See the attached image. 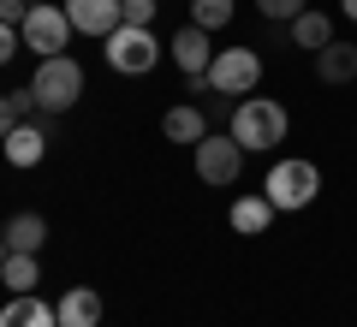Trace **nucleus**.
Masks as SVG:
<instances>
[{"label": "nucleus", "instance_id": "1a4fd4ad", "mask_svg": "<svg viewBox=\"0 0 357 327\" xmlns=\"http://www.w3.org/2000/svg\"><path fill=\"white\" fill-rule=\"evenodd\" d=\"M0 155H6V167H18V173L42 167V155H48V126H36V119L13 126L6 137H0Z\"/></svg>", "mask_w": 357, "mask_h": 327}, {"label": "nucleus", "instance_id": "39448f33", "mask_svg": "<svg viewBox=\"0 0 357 327\" xmlns=\"http://www.w3.org/2000/svg\"><path fill=\"white\" fill-rule=\"evenodd\" d=\"M107 66H114L119 77H143V72H155V60H161V36L155 30H143V24H119L114 36H107Z\"/></svg>", "mask_w": 357, "mask_h": 327}, {"label": "nucleus", "instance_id": "5701e85b", "mask_svg": "<svg viewBox=\"0 0 357 327\" xmlns=\"http://www.w3.org/2000/svg\"><path fill=\"white\" fill-rule=\"evenodd\" d=\"M24 48V36H18V24H6L0 18V66H13V54Z\"/></svg>", "mask_w": 357, "mask_h": 327}, {"label": "nucleus", "instance_id": "f03ea898", "mask_svg": "<svg viewBox=\"0 0 357 327\" xmlns=\"http://www.w3.org/2000/svg\"><path fill=\"white\" fill-rule=\"evenodd\" d=\"M262 197L274 202L280 214L310 208V202L321 197V167L304 161V155H292V161H274V167H268V178H262Z\"/></svg>", "mask_w": 357, "mask_h": 327}, {"label": "nucleus", "instance_id": "aec40b11", "mask_svg": "<svg viewBox=\"0 0 357 327\" xmlns=\"http://www.w3.org/2000/svg\"><path fill=\"white\" fill-rule=\"evenodd\" d=\"M30 107H36V96H30V89H0V137H6L13 126H24Z\"/></svg>", "mask_w": 357, "mask_h": 327}, {"label": "nucleus", "instance_id": "412c9836", "mask_svg": "<svg viewBox=\"0 0 357 327\" xmlns=\"http://www.w3.org/2000/svg\"><path fill=\"white\" fill-rule=\"evenodd\" d=\"M256 13H262L268 24H292V18L304 13V0H256Z\"/></svg>", "mask_w": 357, "mask_h": 327}, {"label": "nucleus", "instance_id": "ddd939ff", "mask_svg": "<svg viewBox=\"0 0 357 327\" xmlns=\"http://www.w3.org/2000/svg\"><path fill=\"white\" fill-rule=\"evenodd\" d=\"M0 327H60V315H54L48 298L18 291V298H6V310H0Z\"/></svg>", "mask_w": 357, "mask_h": 327}, {"label": "nucleus", "instance_id": "2eb2a0df", "mask_svg": "<svg viewBox=\"0 0 357 327\" xmlns=\"http://www.w3.org/2000/svg\"><path fill=\"white\" fill-rule=\"evenodd\" d=\"M0 238H6V250H24V256H36L42 244H48V220H42L36 208H18L6 227H0Z\"/></svg>", "mask_w": 357, "mask_h": 327}, {"label": "nucleus", "instance_id": "f3484780", "mask_svg": "<svg viewBox=\"0 0 357 327\" xmlns=\"http://www.w3.org/2000/svg\"><path fill=\"white\" fill-rule=\"evenodd\" d=\"M274 214H280V208H274L268 197H238V202L227 208V220H232V232L256 238V232H268V220H274Z\"/></svg>", "mask_w": 357, "mask_h": 327}, {"label": "nucleus", "instance_id": "7ed1b4c3", "mask_svg": "<svg viewBox=\"0 0 357 327\" xmlns=\"http://www.w3.org/2000/svg\"><path fill=\"white\" fill-rule=\"evenodd\" d=\"M30 96H36L42 114H66V107H77V96H84V66H77L72 54H48V60H36V72H30Z\"/></svg>", "mask_w": 357, "mask_h": 327}, {"label": "nucleus", "instance_id": "9d476101", "mask_svg": "<svg viewBox=\"0 0 357 327\" xmlns=\"http://www.w3.org/2000/svg\"><path fill=\"white\" fill-rule=\"evenodd\" d=\"M167 54H173V66L185 77H208V60H215V42H208L203 24H185L173 42H167Z\"/></svg>", "mask_w": 357, "mask_h": 327}, {"label": "nucleus", "instance_id": "b1692460", "mask_svg": "<svg viewBox=\"0 0 357 327\" xmlns=\"http://www.w3.org/2000/svg\"><path fill=\"white\" fill-rule=\"evenodd\" d=\"M340 13H345V18H351V24H357V0H340Z\"/></svg>", "mask_w": 357, "mask_h": 327}, {"label": "nucleus", "instance_id": "bb28decb", "mask_svg": "<svg viewBox=\"0 0 357 327\" xmlns=\"http://www.w3.org/2000/svg\"><path fill=\"white\" fill-rule=\"evenodd\" d=\"M30 6H36V0H30Z\"/></svg>", "mask_w": 357, "mask_h": 327}, {"label": "nucleus", "instance_id": "6e6552de", "mask_svg": "<svg viewBox=\"0 0 357 327\" xmlns=\"http://www.w3.org/2000/svg\"><path fill=\"white\" fill-rule=\"evenodd\" d=\"M60 6H66L77 36H96V42H107L126 24V0H60Z\"/></svg>", "mask_w": 357, "mask_h": 327}, {"label": "nucleus", "instance_id": "f8f14e48", "mask_svg": "<svg viewBox=\"0 0 357 327\" xmlns=\"http://www.w3.org/2000/svg\"><path fill=\"white\" fill-rule=\"evenodd\" d=\"M54 315H60V327H102V291H96V286H72V291H60Z\"/></svg>", "mask_w": 357, "mask_h": 327}, {"label": "nucleus", "instance_id": "4be33fe9", "mask_svg": "<svg viewBox=\"0 0 357 327\" xmlns=\"http://www.w3.org/2000/svg\"><path fill=\"white\" fill-rule=\"evenodd\" d=\"M155 13H161V0H126V24L155 30Z\"/></svg>", "mask_w": 357, "mask_h": 327}, {"label": "nucleus", "instance_id": "f257e3e1", "mask_svg": "<svg viewBox=\"0 0 357 327\" xmlns=\"http://www.w3.org/2000/svg\"><path fill=\"white\" fill-rule=\"evenodd\" d=\"M227 131L244 143V155H268V149H280V143H286V107H280V101H268V96H244L238 107H232Z\"/></svg>", "mask_w": 357, "mask_h": 327}, {"label": "nucleus", "instance_id": "a878e982", "mask_svg": "<svg viewBox=\"0 0 357 327\" xmlns=\"http://www.w3.org/2000/svg\"><path fill=\"white\" fill-rule=\"evenodd\" d=\"M0 6H6V0H0Z\"/></svg>", "mask_w": 357, "mask_h": 327}, {"label": "nucleus", "instance_id": "393cba45", "mask_svg": "<svg viewBox=\"0 0 357 327\" xmlns=\"http://www.w3.org/2000/svg\"><path fill=\"white\" fill-rule=\"evenodd\" d=\"M0 262H6V238H0Z\"/></svg>", "mask_w": 357, "mask_h": 327}, {"label": "nucleus", "instance_id": "423d86ee", "mask_svg": "<svg viewBox=\"0 0 357 327\" xmlns=\"http://www.w3.org/2000/svg\"><path fill=\"white\" fill-rule=\"evenodd\" d=\"M18 36H24V48L36 54V60H48V54H66V42H72L77 30H72V18H66V6L36 0V6L18 18Z\"/></svg>", "mask_w": 357, "mask_h": 327}, {"label": "nucleus", "instance_id": "6ab92c4d", "mask_svg": "<svg viewBox=\"0 0 357 327\" xmlns=\"http://www.w3.org/2000/svg\"><path fill=\"white\" fill-rule=\"evenodd\" d=\"M232 13H238L232 0H191V24H203L208 36H215V30H227V24H232Z\"/></svg>", "mask_w": 357, "mask_h": 327}, {"label": "nucleus", "instance_id": "a211bd4d", "mask_svg": "<svg viewBox=\"0 0 357 327\" xmlns=\"http://www.w3.org/2000/svg\"><path fill=\"white\" fill-rule=\"evenodd\" d=\"M292 42H298V48H310V54H321L333 42V18L316 13V6H304V13L292 18Z\"/></svg>", "mask_w": 357, "mask_h": 327}, {"label": "nucleus", "instance_id": "dca6fc26", "mask_svg": "<svg viewBox=\"0 0 357 327\" xmlns=\"http://www.w3.org/2000/svg\"><path fill=\"white\" fill-rule=\"evenodd\" d=\"M0 286H6V298H18V291H36L42 286V262L24 250H6V262H0Z\"/></svg>", "mask_w": 357, "mask_h": 327}, {"label": "nucleus", "instance_id": "9b49d317", "mask_svg": "<svg viewBox=\"0 0 357 327\" xmlns=\"http://www.w3.org/2000/svg\"><path fill=\"white\" fill-rule=\"evenodd\" d=\"M161 137L167 143H203L208 137V119H203V107H197V101H173V107H167L161 114Z\"/></svg>", "mask_w": 357, "mask_h": 327}, {"label": "nucleus", "instance_id": "20e7f679", "mask_svg": "<svg viewBox=\"0 0 357 327\" xmlns=\"http://www.w3.org/2000/svg\"><path fill=\"white\" fill-rule=\"evenodd\" d=\"M256 84H262V54L256 48H215V60H208V89L215 96H256Z\"/></svg>", "mask_w": 357, "mask_h": 327}, {"label": "nucleus", "instance_id": "4468645a", "mask_svg": "<svg viewBox=\"0 0 357 327\" xmlns=\"http://www.w3.org/2000/svg\"><path fill=\"white\" fill-rule=\"evenodd\" d=\"M316 77H321V84H333V89H340V84H357V42H340V36H333L328 48L316 54Z\"/></svg>", "mask_w": 357, "mask_h": 327}, {"label": "nucleus", "instance_id": "0eeeda50", "mask_svg": "<svg viewBox=\"0 0 357 327\" xmlns=\"http://www.w3.org/2000/svg\"><path fill=\"white\" fill-rule=\"evenodd\" d=\"M191 161H197V178H203V185L227 190V185H238V173H244V143L232 137V131H208L191 149Z\"/></svg>", "mask_w": 357, "mask_h": 327}]
</instances>
